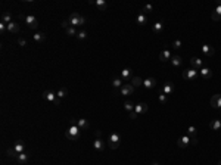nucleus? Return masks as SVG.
Masks as SVG:
<instances>
[{"label":"nucleus","mask_w":221,"mask_h":165,"mask_svg":"<svg viewBox=\"0 0 221 165\" xmlns=\"http://www.w3.org/2000/svg\"><path fill=\"white\" fill-rule=\"evenodd\" d=\"M65 33H67L68 37H75V35H77V30H75L74 27H68L67 30H65Z\"/></svg>","instance_id":"obj_33"},{"label":"nucleus","mask_w":221,"mask_h":165,"mask_svg":"<svg viewBox=\"0 0 221 165\" xmlns=\"http://www.w3.org/2000/svg\"><path fill=\"white\" fill-rule=\"evenodd\" d=\"M209 127H211V130H214V131L221 130V119H212V121L209 122Z\"/></svg>","instance_id":"obj_25"},{"label":"nucleus","mask_w":221,"mask_h":165,"mask_svg":"<svg viewBox=\"0 0 221 165\" xmlns=\"http://www.w3.org/2000/svg\"><path fill=\"white\" fill-rule=\"evenodd\" d=\"M56 96H58L59 99H63V97H67L68 96V90L65 89V87H62V89H59V90L56 92Z\"/></svg>","instance_id":"obj_31"},{"label":"nucleus","mask_w":221,"mask_h":165,"mask_svg":"<svg viewBox=\"0 0 221 165\" xmlns=\"http://www.w3.org/2000/svg\"><path fill=\"white\" fill-rule=\"evenodd\" d=\"M121 77H122L124 80L133 78V71H131L130 68H125V69H122V71H121Z\"/></svg>","instance_id":"obj_28"},{"label":"nucleus","mask_w":221,"mask_h":165,"mask_svg":"<svg viewBox=\"0 0 221 165\" xmlns=\"http://www.w3.org/2000/svg\"><path fill=\"white\" fill-rule=\"evenodd\" d=\"M18 44H19L21 47H25L27 46V40L25 39H18Z\"/></svg>","instance_id":"obj_43"},{"label":"nucleus","mask_w":221,"mask_h":165,"mask_svg":"<svg viewBox=\"0 0 221 165\" xmlns=\"http://www.w3.org/2000/svg\"><path fill=\"white\" fill-rule=\"evenodd\" d=\"M217 165H221V159H220V161H218V162H217Z\"/></svg>","instance_id":"obj_47"},{"label":"nucleus","mask_w":221,"mask_h":165,"mask_svg":"<svg viewBox=\"0 0 221 165\" xmlns=\"http://www.w3.org/2000/svg\"><path fill=\"white\" fill-rule=\"evenodd\" d=\"M68 22H69V25L71 27H83L86 25V18L83 16V15H80V13L74 12L69 15V18H68Z\"/></svg>","instance_id":"obj_2"},{"label":"nucleus","mask_w":221,"mask_h":165,"mask_svg":"<svg viewBox=\"0 0 221 165\" xmlns=\"http://www.w3.org/2000/svg\"><path fill=\"white\" fill-rule=\"evenodd\" d=\"M171 58H173V55H171V52H170L168 49H164V50L159 53V59H161L162 62H168V60H171Z\"/></svg>","instance_id":"obj_13"},{"label":"nucleus","mask_w":221,"mask_h":165,"mask_svg":"<svg viewBox=\"0 0 221 165\" xmlns=\"http://www.w3.org/2000/svg\"><path fill=\"white\" fill-rule=\"evenodd\" d=\"M77 126L80 127L81 130H87L88 127H90V122L86 118H78L77 119Z\"/></svg>","instance_id":"obj_20"},{"label":"nucleus","mask_w":221,"mask_h":165,"mask_svg":"<svg viewBox=\"0 0 221 165\" xmlns=\"http://www.w3.org/2000/svg\"><path fill=\"white\" fill-rule=\"evenodd\" d=\"M80 131H81V128L77 126V121L72 119V121H71V126L68 127V130L65 131V136H67L69 140L75 142V140L80 139Z\"/></svg>","instance_id":"obj_1"},{"label":"nucleus","mask_w":221,"mask_h":165,"mask_svg":"<svg viewBox=\"0 0 221 165\" xmlns=\"http://www.w3.org/2000/svg\"><path fill=\"white\" fill-rule=\"evenodd\" d=\"M190 65H192V68L198 69V71H201L202 68H203V60L199 59V58H196V56H193V58L190 59Z\"/></svg>","instance_id":"obj_8"},{"label":"nucleus","mask_w":221,"mask_h":165,"mask_svg":"<svg viewBox=\"0 0 221 165\" xmlns=\"http://www.w3.org/2000/svg\"><path fill=\"white\" fill-rule=\"evenodd\" d=\"M16 161H18L19 164H27L28 161H30V155H28L27 152H22V153H19V155H18Z\"/></svg>","instance_id":"obj_24"},{"label":"nucleus","mask_w":221,"mask_h":165,"mask_svg":"<svg viewBox=\"0 0 221 165\" xmlns=\"http://www.w3.org/2000/svg\"><path fill=\"white\" fill-rule=\"evenodd\" d=\"M134 111L139 113V115H140V113H146L147 112V105L146 103H137V105L134 106Z\"/></svg>","instance_id":"obj_21"},{"label":"nucleus","mask_w":221,"mask_h":165,"mask_svg":"<svg viewBox=\"0 0 221 165\" xmlns=\"http://www.w3.org/2000/svg\"><path fill=\"white\" fill-rule=\"evenodd\" d=\"M93 5L97 7V10H100V12L106 10V7H108V3L105 2V0H94Z\"/></svg>","instance_id":"obj_17"},{"label":"nucleus","mask_w":221,"mask_h":165,"mask_svg":"<svg viewBox=\"0 0 221 165\" xmlns=\"http://www.w3.org/2000/svg\"><path fill=\"white\" fill-rule=\"evenodd\" d=\"M112 86H114V89H121L124 84H122V81L120 78H114L112 80Z\"/></svg>","instance_id":"obj_37"},{"label":"nucleus","mask_w":221,"mask_h":165,"mask_svg":"<svg viewBox=\"0 0 221 165\" xmlns=\"http://www.w3.org/2000/svg\"><path fill=\"white\" fill-rule=\"evenodd\" d=\"M152 165H159V164H158V162H153V164H152Z\"/></svg>","instance_id":"obj_48"},{"label":"nucleus","mask_w":221,"mask_h":165,"mask_svg":"<svg viewBox=\"0 0 221 165\" xmlns=\"http://www.w3.org/2000/svg\"><path fill=\"white\" fill-rule=\"evenodd\" d=\"M162 30H164V24H162L161 21L155 22V24H153V33L155 34H159V33H162Z\"/></svg>","instance_id":"obj_30"},{"label":"nucleus","mask_w":221,"mask_h":165,"mask_svg":"<svg viewBox=\"0 0 221 165\" xmlns=\"http://www.w3.org/2000/svg\"><path fill=\"white\" fill-rule=\"evenodd\" d=\"M136 22H137L139 25H146L147 24V15H145V13H139V15L136 16Z\"/></svg>","instance_id":"obj_22"},{"label":"nucleus","mask_w":221,"mask_h":165,"mask_svg":"<svg viewBox=\"0 0 221 165\" xmlns=\"http://www.w3.org/2000/svg\"><path fill=\"white\" fill-rule=\"evenodd\" d=\"M137 117H139V113L136 112V111H133V112H130V118H131V119H136Z\"/></svg>","instance_id":"obj_46"},{"label":"nucleus","mask_w":221,"mask_h":165,"mask_svg":"<svg viewBox=\"0 0 221 165\" xmlns=\"http://www.w3.org/2000/svg\"><path fill=\"white\" fill-rule=\"evenodd\" d=\"M43 99L49 100V102H52V103H55L56 106L60 105V99L56 96V93L52 92V90H44V93H43Z\"/></svg>","instance_id":"obj_4"},{"label":"nucleus","mask_w":221,"mask_h":165,"mask_svg":"<svg viewBox=\"0 0 221 165\" xmlns=\"http://www.w3.org/2000/svg\"><path fill=\"white\" fill-rule=\"evenodd\" d=\"M121 143V136L118 133H111L109 134V139H108V146L111 149H117Z\"/></svg>","instance_id":"obj_3"},{"label":"nucleus","mask_w":221,"mask_h":165,"mask_svg":"<svg viewBox=\"0 0 221 165\" xmlns=\"http://www.w3.org/2000/svg\"><path fill=\"white\" fill-rule=\"evenodd\" d=\"M211 18H212V21H221V3L215 7L214 10H212V13H211Z\"/></svg>","instance_id":"obj_16"},{"label":"nucleus","mask_w":221,"mask_h":165,"mask_svg":"<svg viewBox=\"0 0 221 165\" xmlns=\"http://www.w3.org/2000/svg\"><path fill=\"white\" fill-rule=\"evenodd\" d=\"M199 74H201V77H202L203 80L212 78V71H211L209 68H202L201 71H199Z\"/></svg>","instance_id":"obj_19"},{"label":"nucleus","mask_w":221,"mask_h":165,"mask_svg":"<svg viewBox=\"0 0 221 165\" xmlns=\"http://www.w3.org/2000/svg\"><path fill=\"white\" fill-rule=\"evenodd\" d=\"M162 93H165V94H171V93L174 92V83H171V81H167L165 84H164V87L161 89Z\"/></svg>","instance_id":"obj_11"},{"label":"nucleus","mask_w":221,"mask_h":165,"mask_svg":"<svg viewBox=\"0 0 221 165\" xmlns=\"http://www.w3.org/2000/svg\"><path fill=\"white\" fill-rule=\"evenodd\" d=\"M152 9H153V6H152V5H146V6L143 7V10H141V13H145V15H146V13L152 12Z\"/></svg>","instance_id":"obj_40"},{"label":"nucleus","mask_w":221,"mask_h":165,"mask_svg":"<svg viewBox=\"0 0 221 165\" xmlns=\"http://www.w3.org/2000/svg\"><path fill=\"white\" fill-rule=\"evenodd\" d=\"M158 99H159V102H161V103H167V102H168V96L165 94V93H162L161 90H159V94H158Z\"/></svg>","instance_id":"obj_36"},{"label":"nucleus","mask_w":221,"mask_h":165,"mask_svg":"<svg viewBox=\"0 0 221 165\" xmlns=\"http://www.w3.org/2000/svg\"><path fill=\"white\" fill-rule=\"evenodd\" d=\"M177 145H178V147H181V149L187 147V146L190 145V137H189L187 134H186V136H181L180 139H178V142H177Z\"/></svg>","instance_id":"obj_10"},{"label":"nucleus","mask_w":221,"mask_h":165,"mask_svg":"<svg viewBox=\"0 0 221 165\" xmlns=\"http://www.w3.org/2000/svg\"><path fill=\"white\" fill-rule=\"evenodd\" d=\"M211 106L215 108V109L221 108V94H214V96L211 97Z\"/></svg>","instance_id":"obj_12"},{"label":"nucleus","mask_w":221,"mask_h":165,"mask_svg":"<svg viewBox=\"0 0 221 165\" xmlns=\"http://www.w3.org/2000/svg\"><path fill=\"white\" fill-rule=\"evenodd\" d=\"M131 86L136 89V87H141L143 86V78H140V77H133L131 78Z\"/></svg>","instance_id":"obj_29"},{"label":"nucleus","mask_w":221,"mask_h":165,"mask_svg":"<svg viewBox=\"0 0 221 165\" xmlns=\"http://www.w3.org/2000/svg\"><path fill=\"white\" fill-rule=\"evenodd\" d=\"M60 25L63 27V28H65V30H67L68 27H71V25H69V22H68V19H65V21H62V24H60Z\"/></svg>","instance_id":"obj_45"},{"label":"nucleus","mask_w":221,"mask_h":165,"mask_svg":"<svg viewBox=\"0 0 221 165\" xmlns=\"http://www.w3.org/2000/svg\"><path fill=\"white\" fill-rule=\"evenodd\" d=\"M14 149H15V151H16L18 153L25 152V142H24V140H16V142H15Z\"/></svg>","instance_id":"obj_15"},{"label":"nucleus","mask_w":221,"mask_h":165,"mask_svg":"<svg viewBox=\"0 0 221 165\" xmlns=\"http://www.w3.org/2000/svg\"><path fill=\"white\" fill-rule=\"evenodd\" d=\"M190 145H193V146L198 145V136H192L190 137Z\"/></svg>","instance_id":"obj_44"},{"label":"nucleus","mask_w":221,"mask_h":165,"mask_svg":"<svg viewBox=\"0 0 221 165\" xmlns=\"http://www.w3.org/2000/svg\"><path fill=\"white\" fill-rule=\"evenodd\" d=\"M33 39H34V41H35V43H43V41L46 40V34H44V33H35L33 35Z\"/></svg>","instance_id":"obj_27"},{"label":"nucleus","mask_w":221,"mask_h":165,"mask_svg":"<svg viewBox=\"0 0 221 165\" xmlns=\"http://www.w3.org/2000/svg\"><path fill=\"white\" fill-rule=\"evenodd\" d=\"M181 77L184 80H189V81H193V80L198 78V69L194 68H189V69H184L181 72Z\"/></svg>","instance_id":"obj_5"},{"label":"nucleus","mask_w":221,"mask_h":165,"mask_svg":"<svg viewBox=\"0 0 221 165\" xmlns=\"http://www.w3.org/2000/svg\"><path fill=\"white\" fill-rule=\"evenodd\" d=\"M93 147L94 151H97V152H103V149H105V142L102 139H96L93 142Z\"/></svg>","instance_id":"obj_14"},{"label":"nucleus","mask_w":221,"mask_h":165,"mask_svg":"<svg viewBox=\"0 0 221 165\" xmlns=\"http://www.w3.org/2000/svg\"><path fill=\"white\" fill-rule=\"evenodd\" d=\"M187 136L189 137H192V136H196V127L194 126H190L187 128Z\"/></svg>","instance_id":"obj_39"},{"label":"nucleus","mask_w":221,"mask_h":165,"mask_svg":"<svg viewBox=\"0 0 221 165\" xmlns=\"http://www.w3.org/2000/svg\"><path fill=\"white\" fill-rule=\"evenodd\" d=\"M7 31H9V33H14V34H18L19 33V25H18L16 22H10V24H7Z\"/></svg>","instance_id":"obj_26"},{"label":"nucleus","mask_w":221,"mask_h":165,"mask_svg":"<svg viewBox=\"0 0 221 165\" xmlns=\"http://www.w3.org/2000/svg\"><path fill=\"white\" fill-rule=\"evenodd\" d=\"M5 31H7V24L0 22V33H5Z\"/></svg>","instance_id":"obj_42"},{"label":"nucleus","mask_w":221,"mask_h":165,"mask_svg":"<svg viewBox=\"0 0 221 165\" xmlns=\"http://www.w3.org/2000/svg\"><path fill=\"white\" fill-rule=\"evenodd\" d=\"M181 46H183L181 40H174V41H173V47H174V49H180Z\"/></svg>","instance_id":"obj_41"},{"label":"nucleus","mask_w":221,"mask_h":165,"mask_svg":"<svg viewBox=\"0 0 221 165\" xmlns=\"http://www.w3.org/2000/svg\"><path fill=\"white\" fill-rule=\"evenodd\" d=\"M124 109H125L127 112H133V111H134V105H133V102H130V100H127V102L124 103Z\"/></svg>","instance_id":"obj_35"},{"label":"nucleus","mask_w":221,"mask_h":165,"mask_svg":"<svg viewBox=\"0 0 221 165\" xmlns=\"http://www.w3.org/2000/svg\"><path fill=\"white\" fill-rule=\"evenodd\" d=\"M133 92H134V87L131 84H124L120 89V93L122 96H130V94H133Z\"/></svg>","instance_id":"obj_9"},{"label":"nucleus","mask_w":221,"mask_h":165,"mask_svg":"<svg viewBox=\"0 0 221 165\" xmlns=\"http://www.w3.org/2000/svg\"><path fill=\"white\" fill-rule=\"evenodd\" d=\"M201 50H202V53H203V56H207V58L214 56V53H215V49L212 46H209V44H202Z\"/></svg>","instance_id":"obj_7"},{"label":"nucleus","mask_w":221,"mask_h":165,"mask_svg":"<svg viewBox=\"0 0 221 165\" xmlns=\"http://www.w3.org/2000/svg\"><path fill=\"white\" fill-rule=\"evenodd\" d=\"M171 65L175 66V68H178V66H181V64H183V59H181V56H178V55H174L173 58H171Z\"/></svg>","instance_id":"obj_23"},{"label":"nucleus","mask_w":221,"mask_h":165,"mask_svg":"<svg viewBox=\"0 0 221 165\" xmlns=\"http://www.w3.org/2000/svg\"><path fill=\"white\" fill-rule=\"evenodd\" d=\"M6 155L9 156V158H15V159H16V158H18V155H19V153L16 152V151H15L14 147H10V149H7V151H6Z\"/></svg>","instance_id":"obj_32"},{"label":"nucleus","mask_w":221,"mask_h":165,"mask_svg":"<svg viewBox=\"0 0 221 165\" xmlns=\"http://www.w3.org/2000/svg\"><path fill=\"white\" fill-rule=\"evenodd\" d=\"M155 86H156V80H155L153 77L143 80V87H145V89H153Z\"/></svg>","instance_id":"obj_18"},{"label":"nucleus","mask_w":221,"mask_h":165,"mask_svg":"<svg viewBox=\"0 0 221 165\" xmlns=\"http://www.w3.org/2000/svg\"><path fill=\"white\" fill-rule=\"evenodd\" d=\"M2 22H5V24H10V22H14V21H12V15H10V13H3V16H2Z\"/></svg>","instance_id":"obj_34"},{"label":"nucleus","mask_w":221,"mask_h":165,"mask_svg":"<svg viewBox=\"0 0 221 165\" xmlns=\"http://www.w3.org/2000/svg\"><path fill=\"white\" fill-rule=\"evenodd\" d=\"M24 21H25V24L28 25V28H31V30H35V28L39 27V21H37V18L33 16V15H27V16L24 18Z\"/></svg>","instance_id":"obj_6"},{"label":"nucleus","mask_w":221,"mask_h":165,"mask_svg":"<svg viewBox=\"0 0 221 165\" xmlns=\"http://www.w3.org/2000/svg\"><path fill=\"white\" fill-rule=\"evenodd\" d=\"M75 37H77L78 40H86L87 39V31H84V30H83V31H78Z\"/></svg>","instance_id":"obj_38"}]
</instances>
